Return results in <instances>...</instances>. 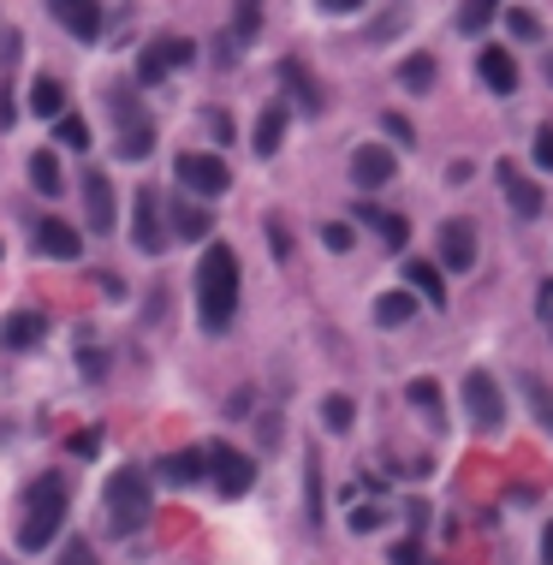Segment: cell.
Masks as SVG:
<instances>
[{
  "label": "cell",
  "instance_id": "cell-1",
  "mask_svg": "<svg viewBox=\"0 0 553 565\" xmlns=\"http://www.w3.org/2000/svg\"><path fill=\"white\" fill-rule=\"evenodd\" d=\"M239 315V251L232 244H209L197 263V328L226 333Z\"/></svg>",
  "mask_w": 553,
  "mask_h": 565
},
{
  "label": "cell",
  "instance_id": "cell-2",
  "mask_svg": "<svg viewBox=\"0 0 553 565\" xmlns=\"http://www.w3.org/2000/svg\"><path fill=\"white\" fill-rule=\"evenodd\" d=\"M66 483L54 470L31 476V488H24V512H19V547L24 554H42V547L60 542V524H66Z\"/></svg>",
  "mask_w": 553,
  "mask_h": 565
},
{
  "label": "cell",
  "instance_id": "cell-3",
  "mask_svg": "<svg viewBox=\"0 0 553 565\" xmlns=\"http://www.w3.org/2000/svg\"><path fill=\"white\" fill-rule=\"evenodd\" d=\"M101 512H108V530L113 535H137L143 524L155 518V483L143 465H120L101 488Z\"/></svg>",
  "mask_w": 553,
  "mask_h": 565
},
{
  "label": "cell",
  "instance_id": "cell-4",
  "mask_svg": "<svg viewBox=\"0 0 553 565\" xmlns=\"http://www.w3.org/2000/svg\"><path fill=\"white\" fill-rule=\"evenodd\" d=\"M197 42L191 36H179V31H167V36H155L150 48L137 54V84L143 90H155V84L167 78V71H179V66H197Z\"/></svg>",
  "mask_w": 553,
  "mask_h": 565
},
{
  "label": "cell",
  "instance_id": "cell-5",
  "mask_svg": "<svg viewBox=\"0 0 553 565\" xmlns=\"http://www.w3.org/2000/svg\"><path fill=\"white\" fill-rule=\"evenodd\" d=\"M162 214H167V202L155 185H137V202H131V244H137L143 256H162L167 251V226H162Z\"/></svg>",
  "mask_w": 553,
  "mask_h": 565
},
{
  "label": "cell",
  "instance_id": "cell-6",
  "mask_svg": "<svg viewBox=\"0 0 553 565\" xmlns=\"http://www.w3.org/2000/svg\"><path fill=\"white\" fill-rule=\"evenodd\" d=\"M209 476H214V488H221V500H239V495H251V483H256V458L239 453V446H226V441H209Z\"/></svg>",
  "mask_w": 553,
  "mask_h": 565
},
{
  "label": "cell",
  "instance_id": "cell-7",
  "mask_svg": "<svg viewBox=\"0 0 553 565\" xmlns=\"http://www.w3.org/2000/svg\"><path fill=\"white\" fill-rule=\"evenodd\" d=\"M173 167H179V185H185V191H191V197H202V202H214V197H221L226 185H232V173H226V162H221V155L185 149Z\"/></svg>",
  "mask_w": 553,
  "mask_h": 565
},
{
  "label": "cell",
  "instance_id": "cell-8",
  "mask_svg": "<svg viewBox=\"0 0 553 565\" xmlns=\"http://www.w3.org/2000/svg\"><path fill=\"white\" fill-rule=\"evenodd\" d=\"M352 179H357V191H381V185L399 179V155H392V143H357L352 149Z\"/></svg>",
  "mask_w": 553,
  "mask_h": 565
},
{
  "label": "cell",
  "instance_id": "cell-9",
  "mask_svg": "<svg viewBox=\"0 0 553 565\" xmlns=\"http://www.w3.org/2000/svg\"><path fill=\"white\" fill-rule=\"evenodd\" d=\"M464 405H471L476 429H488V434L506 423V399H500V381H494L488 369H471V375H464Z\"/></svg>",
  "mask_w": 553,
  "mask_h": 565
},
{
  "label": "cell",
  "instance_id": "cell-10",
  "mask_svg": "<svg viewBox=\"0 0 553 565\" xmlns=\"http://www.w3.org/2000/svg\"><path fill=\"white\" fill-rule=\"evenodd\" d=\"M494 179H500V191H506V202H512L518 221H535V214H542V185L523 179L518 162H494Z\"/></svg>",
  "mask_w": 553,
  "mask_h": 565
},
{
  "label": "cell",
  "instance_id": "cell-11",
  "mask_svg": "<svg viewBox=\"0 0 553 565\" xmlns=\"http://www.w3.org/2000/svg\"><path fill=\"white\" fill-rule=\"evenodd\" d=\"M113 209H120L113 179L90 167V173H84V221H90V233H113Z\"/></svg>",
  "mask_w": 553,
  "mask_h": 565
},
{
  "label": "cell",
  "instance_id": "cell-12",
  "mask_svg": "<svg viewBox=\"0 0 553 565\" xmlns=\"http://www.w3.org/2000/svg\"><path fill=\"white\" fill-rule=\"evenodd\" d=\"M441 268H453V274H471L476 268V226L464 221H441Z\"/></svg>",
  "mask_w": 553,
  "mask_h": 565
},
{
  "label": "cell",
  "instance_id": "cell-13",
  "mask_svg": "<svg viewBox=\"0 0 553 565\" xmlns=\"http://www.w3.org/2000/svg\"><path fill=\"white\" fill-rule=\"evenodd\" d=\"M36 251L54 256V263H78V256H84V233H78V226H66L60 214H48V221H36Z\"/></svg>",
  "mask_w": 553,
  "mask_h": 565
},
{
  "label": "cell",
  "instance_id": "cell-14",
  "mask_svg": "<svg viewBox=\"0 0 553 565\" xmlns=\"http://www.w3.org/2000/svg\"><path fill=\"white\" fill-rule=\"evenodd\" d=\"M42 340H48V315L42 310H12L7 322H0V345H7V352H36Z\"/></svg>",
  "mask_w": 553,
  "mask_h": 565
},
{
  "label": "cell",
  "instance_id": "cell-15",
  "mask_svg": "<svg viewBox=\"0 0 553 565\" xmlns=\"http://www.w3.org/2000/svg\"><path fill=\"white\" fill-rule=\"evenodd\" d=\"M48 12L60 19V31H71L78 42L101 36V0H48Z\"/></svg>",
  "mask_w": 553,
  "mask_h": 565
},
{
  "label": "cell",
  "instance_id": "cell-16",
  "mask_svg": "<svg viewBox=\"0 0 553 565\" xmlns=\"http://www.w3.org/2000/svg\"><path fill=\"white\" fill-rule=\"evenodd\" d=\"M286 125H292V108L286 101H268V108L256 113V132H251V149L268 162V155H280V143H286Z\"/></svg>",
  "mask_w": 553,
  "mask_h": 565
},
{
  "label": "cell",
  "instance_id": "cell-17",
  "mask_svg": "<svg viewBox=\"0 0 553 565\" xmlns=\"http://www.w3.org/2000/svg\"><path fill=\"white\" fill-rule=\"evenodd\" d=\"M476 78H483L494 96H512L518 90V60L500 48V42H488V48L476 54Z\"/></svg>",
  "mask_w": 553,
  "mask_h": 565
},
{
  "label": "cell",
  "instance_id": "cell-18",
  "mask_svg": "<svg viewBox=\"0 0 553 565\" xmlns=\"http://www.w3.org/2000/svg\"><path fill=\"white\" fill-rule=\"evenodd\" d=\"M155 476H162V483H173V488L202 483V476H209V446H185V453H167L162 465H155Z\"/></svg>",
  "mask_w": 553,
  "mask_h": 565
},
{
  "label": "cell",
  "instance_id": "cell-19",
  "mask_svg": "<svg viewBox=\"0 0 553 565\" xmlns=\"http://www.w3.org/2000/svg\"><path fill=\"white\" fill-rule=\"evenodd\" d=\"M280 90L298 96L303 113H322V108H328V96L316 90V78H310V66H303V60H280Z\"/></svg>",
  "mask_w": 553,
  "mask_h": 565
},
{
  "label": "cell",
  "instance_id": "cell-20",
  "mask_svg": "<svg viewBox=\"0 0 553 565\" xmlns=\"http://www.w3.org/2000/svg\"><path fill=\"white\" fill-rule=\"evenodd\" d=\"M405 280H411V298H429L434 310H446V280L434 263H405Z\"/></svg>",
  "mask_w": 553,
  "mask_h": 565
},
{
  "label": "cell",
  "instance_id": "cell-21",
  "mask_svg": "<svg viewBox=\"0 0 553 565\" xmlns=\"http://www.w3.org/2000/svg\"><path fill=\"white\" fill-rule=\"evenodd\" d=\"M434 71H441V66H434V54H405V60H399V84L411 96H429L434 90Z\"/></svg>",
  "mask_w": 553,
  "mask_h": 565
},
{
  "label": "cell",
  "instance_id": "cell-22",
  "mask_svg": "<svg viewBox=\"0 0 553 565\" xmlns=\"http://www.w3.org/2000/svg\"><path fill=\"white\" fill-rule=\"evenodd\" d=\"M31 113L36 120H60L66 113V84L60 78H36L31 84Z\"/></svg>",
  "mask_w": 553,
  "mask_h": 565
},
{
  "label": "cell",
  "instance_id": "cell-23",
  "mask_svg": "<svg viewBox=\"0 0 553 565\" xmlns=\"http://www.w3.org/2000/svg\"><path fill=\"white\" fill-rule=\"evenodd\" d=\"M518 387H523V399H530V411H535V423H542L548 434H553V387L542 381L535 369H523L518 375Z\"/></svg>",
  "mask_w": 553,
  "mask_h": 565
},
{
  "label": "cell",
  "instance_id": "cell-24",
  "mask_svg": "<svg viewBox=\"0 0 553 565\" xmlns=\"http://www.w3.org/2000/svg\"><path fill=\"white\" fill-rule=\"evenodd\" d=\"M357 221H369L375 233H381L392 251H405V244H411V221H405V214H387V209H357Z\"/></svg>",
  "mask_w": 553,
  "mask_h": 565
},
{
  "label": "cell",
  "instance_id": "cell-25",
  "mask_svg": "<svg viewBox=\"0 0 553 565\" xmlns=\"http://www.w3.org/2000/svg\"><path fill=\"white\" fill-rule=\"evenodd\" d=\"M31 191L36 197H60V155H54V149L31 155Z\"/></svg>",
  "mask_w": 553,
  "mask_h": 565
},
{
  "label": "cell",
  "instance_id": "cell-26",
  "mask_svg": "<svg viewBox=\"0 0 553 565\" xmlns=\"http://www.w3.org/2000/svg\"><path fill=\"white\" fill-rule=\"evenodd\" d=\"M500 7L506 0H464L458 7V36H483L494 19H500Z\"/></svg>",
  "mask_w": 553,
  "mask_h": 565
},
{
  "label": "cell",
  "instance_id": "cell-27",
  "mask_svg": "<svg viewBox=\"0 0 553 565\" xmlns=\"http://www.w3.org/2000/svg\"><path fill=\"white\" fill-rule=\"evenodd\" d=\"M411 315H417L411 292H381V298H375V322H381V328H405Z\"/></svg>",
  "mask_w": 553,
  "mask_h": 565
},
{
  "label": "cell",
  "instance_id": "cell-28",
  "mask_svg": "<svg viewBox=\"0 0 553 565\" xmlns=\"http://www.w3.org/2000/svg\"><path fill=\"white\" fill-rule=\"evenodd\" d=\"M214 226V214L202 209V202H179V209H173V233L179 239H202Z\"/></svg>",
  "mask_w": 553,
  "mask_h": 565
},
{
  "label": "cell",
  "instance_id": "cell-29",
  "mask_svg": "<svg viewBox=\"0 0 553 565\" xmlns=\"http://www.w3.org/2000/svg\"><path fill=\"white\" fill-rule=\"evenodd\" d=\"M405 399H411L429 423H441V381H434V375H417V381L405 387Z\"/></svg>",
  "mask_w": 553,
  "mask_h": 565
},
{
  "label": "cell",
  "instance_id": "cell-30",
  "mask_svg": "<svg viewBox=\"0 0 553 565\" xmlns=\"http://www.w3.org/2000/svg\"><path fill=\"white\" fill-rule=\"evenodd\" d=\"M150 149H155V125H131V132L113 137V155H120V162H143Z\"/></svg>",
  "mask_w": 553,
  "mask_h": 565
},
{
  "label": "cell",
  "instance_id": "cell-31",
  "mask_svg": "<svg viewBox=\"0 0 553 565\" xmlns=\"http://www.w3.org/2000/svg\"><path fill=\"white\" fill-rule=\"evenodd\" d=\"M54 137L66 143V149H90V120H84V113H60V120H54Z\"/></svg>",
  "mask_w": 553,
  "mask_h": 565
},
{
  "label": "cell",
  "instance_id": "cell-32",
  "mask_svg": "<svg viewBox=\"0 0 553 565\" xmlns=\"http://www.w3.org/2000/svg\"><path fill=\"white\" fill-rule=\"evenodd\" d=\"M262 31V0H239L232 7V42H256Z\"/></svg>",
  "mask_w": 553,
  "mask_h": 565
},
{
  "label": "cell",
  "instance_id": "cell-33",
  "mask_svg": "<svg viewBox=\"0 0 553 565\" xmlns=\"http://www.w3.org/2000/svg\"><path fill=\"white\" fill-rule=\"evenodd\" d=\"M352 417H357V405L345 399V394H328V399H322V429L345 434V429H352Z\"/></svg>",
  "mask_w": 553,
  "mask_h": 565
},
{
  "label": "cell",
  "instance_id": "cell-34",
  "mask_svg": "<svg viewBox=\"0 0 553 565\" xmlns=\"http://www.w3.org/2000/svg\"><path fill=\"white\" fill-rule=\"evenodd\" d=\"M500 12H506V31H512L518 42H535V36H542V19H535L530 7H500Z\"/></svg>",
  "mask_w": 553,
  "mask_h": 565
},
{
  "label": "cell",
  "instance_id": "cell-35",
  "mask_svg": "<svg viewBox=\"0 0 553 565\" xmlns=\"http://www.w3.org/2000/svg\"><path fill=\"white\" fill-rule=\"evenodd\" d=\"M303 483H310V524H322V458L303 453Z\"/></svg>",
  "mask_w": 553,
  "mask_h": 565
},
{
  "label": "cell",
  "instance_id": "cell-36",
  "mask_svg": "<svg viewBox=\"0 0 553 565\" xmlns=\"http://www.w3.org/2000/svg\"><path fill=\"white\" fill-rule=\"evenodd\" d=\"M387 518H392L387 506H381V500H369V506H357V512H352V530H357V535H369V530H381Z\"/></svg>",
  "mask_w": 553,
  "mask_h": 565
},
{
  "label": "cell",
  "instance_id": "cell-37",
  "mask_svg": "<svg viewBox=\"0 0 553 565\" xmlns=\"http://www.w3.org/2000/svg\"><path fill=\"white\" fill-rule=\"evenodd\" d=\"M78 364H84V381H101V375H108V352H96L90 333H84V345H78Z\"/></svg>",
  "mask_w": 553,
  "mask_h": 565
},
{
  "label": "cell",
  "instance_id": "cell-38",
  "mask_svg": "<svg viewBox=\"0 0 553 565\" xmlns=\"http://www.w3.org/2000/svg\"><path fill=\"white\" fill-rule=\"evenodd\" d=\"M322 244H328L333 256H345V251H352V244H357V233H352V226H345V221H328V226H322Z\"/></svg>",
  "mask_w": 553,
  "mask_h": 565
},
{
  "label": "cell",
  "instance_id": "cell-39",
  "mask_svg": "<svg viewBox=\"0 0 553 565\" xmlns=\"http://www.w3.org/2000/svg\"><path fill=\"white\" fill-rule=\"evenodd\" d=\"M399 24H405V7H392V12H381V19L369 24V42H392V36H399Z\"/></svg>",
  "mask_w": 553,
  "mask_h": 565
},
{
  "label": "cell",
  "instance_id": "cell-40",
  "mask_svg": "<svg viewBox=\"0 0 553 565\" xmlns=\"http://www.w3.org/2000/svg\"><path fill=\"white\" fill-rule=\"evenodd\" d=\"M202 125H209L214 143H232V113L226 108H202Z\"/></svg>",
  "mask_w": 553,
  "mask_h": 565
},
{
  "label": "cell",
  "instance_id": "cell-41",
  "mask_svg": "<svg viewBox=\"0 0 553 565\" xmlns=\"http://www.w3.org/2000/svg\"><path fill=\"white\" fill-rule=\"evenodd\" d=\"M54 565H96V547L84 542V535H71V542L60 547V560H54Z\"/></svg>",
  "mask_w": 553,
  "mask_h": 565
},
{
  "label": "cell",
  "instance_id": "cell-42",
  "mask_svg": "<svg viewBox=\"0 0 553 565\" xmlns=\"http://www.w3.org/2000/svg\"><path fill=\"white\" fill-rule=\"evenodd\" d=\"M381 125H387V137L399 143V149H411V143H417V132H411V120H405V113H387Z\"/></svg>",
  "mask_w": 553,
  "mask_h": 565
},
{
  "label": "cell",
  "instance_id": "cell-43",
  "mask_svg": "<svg viewBox=\"0 0 553 565\" xmlns=\"http://www.w3.org/2000/svg\"><path fill=\"white\" fill-rule=\"evenodd\" d=\"M535 167L553 173V125H535Z\"/></svg>",
  "mask_w": 553,
  "mask_h": 565
},
{
  "label": "cell",
  "instance_id": "cell-44",
  "mask_svg": "<svg viewBox=\"0 0 553 565\" xmlns=\"http://www.w3.org/2000/svg\"><path fill=\"white\" fill-rule=\"evenodd\" d=\"M268 244H274V256H280V263H292V233H286L280 221H268Z\"/></svg>",
  "mask_w": 553,
  "mask_h": 565
},
{
  "label": "cell",
  "instance_id": "cell-45",
  "mask_svg": "<svg viewBox=\"0 0 553 565\" xmlns=\"http://www.w3.org/2000/svg\"><path fill=\"white\" fill-rule=\"evenodd\" d=\"M392 565H423V547H417V535H405V542H392Z\"/></svg>",
  "mask_w": 553,
  "mask_h": 565
},
{
  "label": "cell",
  "instance_id": "cell-46",
  "mask_svg": "<svg viewBox=\"0 0 553 565\" xmlns=\"http://www.w3.org/2000/svg\"><path fill=\"white\" fill-rule=\"evenodd\" d=\"M96 446H101V434H96V429L71 434V453H78V458H96Z\"/></svg>",
  "mask_w": 553,
  "mask_h": 565
},
{
  "label": "cell",
  "instance_id": "cell-47",
  "mask_svg": "<svg viewBox=\"0 0 553 565\" xmlns=\"http://www.w3.org/2000/svg\"><path fill=\"white\" fill-rule=\"evenodd\" d=\"M96 286H101V298H125V280H120V274H96Z\"/></svg>",
  "mask_w": 553,
  "mask_h": 565
},
{
  "label": "cell",
  "instance_id": "cell-48",
  "mask_svg": "<svg viewBox=\"0 0 553 565\" xmlns=\"http://www.w3.org/2000/svg\"><path fill=\"white\" fill-rule=\"evenodd\" d=\"M446 179H453V185H471L476 167H471V162H453V167H446Z\"/></svg>",
  "mask_w": 553,
  "mask_h": 565
},
{
  "label": "cell",
  "instance_id": "cell-49",
  "mask_svg": "<svg viewBox=\"0 0 553 565\" xmlns=\"http://www.w3.org/2000/svg\"><path fill=\"white\" fill-rule=\"evenodd\" d=\"M316 7H322V12H357L363 0H316Z\"/></svg>",
  "mask_w": 553,
  "mask_h": 565
},
{
  "label": "cell",
  "instance_id": "cell-50",
  "mask_svg": "<svg viewBox=\"0 0 553 565\" xmlns=\"http://www.w3.org/2000/svg\"><path fill=\"white\" fill-rule=\"evenodd\" d=\"M542 565H553V524L542 530Z\"/></svg>",
  "mask_w": 553,
  "mask_h": 565
},
{
  "label": "cell",
  "instance_id": "cell-51",
  "mask_svg": "<svg viewBox=\"0 0 553 565\" xmlns=\"http://www.w3.org/2000/svg\"><path fill=\"white\" fill-rule=\"evenodd\" d=\"M548 84H553V54H548Z\"/></svg>",
  "mask_w": 553,
  "mask_h": 565
},
{
  "label": "cell",
  "instance_id": "cell-52",
  "mask_svg": "<svg viewBox=\"0 0 553 565\" xmlns=\"http://www.w3.org/2000/svg\"><path fill=\"white\" fill-rule=\"evenodd\" d=\"M548 333H553V303H548Z\"/></svg>",
  "mask_w": 553,
  "mask_h": 565
},
{
  "label": "cell",
  "instance_id": "cell-53",
  "mask_svg": "<svg viewBox=\"0 0 553 565\" xmlns=\"http://www.w3.org/2000/svg\"><path fill=\"white\" fill-rule=\"evenodd\" d=\"M0 256H7V244H0Z\"/></svg>",
  "mask_w": 553,
  "mask_h": 565
}]
</instances>
